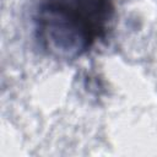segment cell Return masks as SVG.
Masks as SVG:
<instances>
[{
    "instance_id": "obj_1",
    "label": "cell",
    "mask_w": 157,
    "mask_h": 157,
    "mask_svg": "<svg viewBox=\"0 0 157 157\" xmlns=\"http://www.w3.org/2000/svg\"><path fill=\"white\" fill-rule=\"evenodd\" d=\"M112 15L108 0H45L37 13L42 45L59 58H75L103 34Z\"/></svg>"
}]
</instances>
